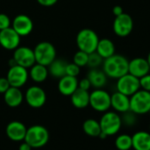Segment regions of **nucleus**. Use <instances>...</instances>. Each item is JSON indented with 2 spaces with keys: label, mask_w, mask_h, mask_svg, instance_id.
Instances as JSON below:
<instances>
[{
  "label": "nucleus",
  "mask_w": 150,
  "mask_h": 150,
  "mask_svg": "<svg viewBox=\"0 0 150 150\" xmlns=\"http://www.w3.org/2000/svg\"><path fill=\"white\" fill-rule=\"evenodd\" d=\"M128 59L119 54H114L103 59V71L108 78L117 80L123 75L128 73Z\"/></svg>",
  "instance_id": "f257e3e1"
},
{
  "label": "nucleus",
  "mask_w": 150,
  "mask_h": 150,
  "mask_svg": "<svg viewBox=\"0 0 150 150\" xmlns=\"http://www.w3.org/2000/svg\"><path fill=\"white\" fill-rule=\"evenodd\" d=\"M49 139L50 133L48 130L41 125H35L27 129L24 141L32 148H40L48 143Z\"/></svg>",
  "instance_id": "f03ea898"
},
{
  "label": "nucleus",
  "mask_w": 150,
  "mask_h": 150,
  "mask_svg": "<svg viewBox=\"0 0 150 150\" xmlns=\"http://www.w3.org/2000/svg\"><path fill=\"white\" fill-rule=\"evenodd\" d=\"M99 40L98 35L93 29L83 28L77 34L76 44L80 50L90 54L96 51Z\"/></svg>",
  "instance_id": "7ed1b4c3"
},
{
  "label": "nucleus",
  "mask_w": 150,
  "mask_h": 150,
  "mask_svg": "<svg viewBox=\"0 0 150 150\" xmlns=\"http://www.w3.org/2000/svg\"><path fill=\"white\" fill-rule=\"evenodd\" d=\"M130 110L137 115L150 112V92L139 89L130 96Z\"/></svg>",
  "instance_id": "20e7f679"
},
{
  "label": "nucleus",
  "mask_w": 150,
  "mask_h": 150,
  "mask_svg": "<svg viewBox=\"0 0 150 150\" xmlns=\"http://www.w3.org/2000/svg\"><path fill=\"white\" fill-rule=\"evenodd\" d=\"M99 123L102 132L105 133L107 136L117 134L122 126L121 116H119V114L116 111L103 112Z\"/></svg>",
  "instance_id": "39448f33"
},
{
  "label": "nucleus",
  "mask_w": 150,
  "mask_h": 150,
  "mask_svg": "<svg viewBox=\"0 0 150 150\" xmlns=\"http://www.w3.org/2000/svg\"><path fill=\"white\" fill-rule=\"evenodd\" d=\"M35 63L48 66L56 57L57 50L50 42H41L34 49Z\"/></svg>",
  "instance_id": "423d86ee"
},
{
  "label": "nucleus",
  "mask_w": 150,
  "mask_h": 150,
  "mask_svg": "<svg viewBox=\"0 0 150 150\" xmlns=\"http://www.w3.org/2000/svg\"><path fill=\"white\" fill-rule=\"evenodd\" d=\"M89 105L96 111H108L110 108V95L103 88H96L89 94Z\"/></svg>",
  "instance_id": "0eeeda50"
},
{
  "label": "nucleus",
  "mask_w": 150,
  "mask_h": 150,
  "mask_svg": "<svg viewBox=\"0 0 150 150\" xmlns=\"http://www.w3.org/2000/svg\"><path fill=\"white\" fill-rule=\"evenodd\" d=\"M116 88L117 91L127 96H131L139 89H140L139 81L138 78L134 77L133 75L126 73L117 80Z\"/></svg>",
  "instance_id": "6e6552de"
},
{
  "label": "nucleus",
  "mask_w": 150,
  "mask_h": 150,
  "mask_svg": "<svg viewBox=\"0 0 150 150\" xmlns=\"http://www.w3.org/2000/svg\"><path fill=\"white\" fill-rule=\"evenodd\" d=\"M28 77L29 75L28 69L16 64H13L10 67L6 75L10 86L19 88H21L27 83Z\"/></svg>",
  "instance_id": "1a4fd4ad"
},
{
  "label": "nucleus",
  "mask_w": 150,
  "mask_h": 150,
  "mask_svg": "<svg viewBox=\"0 0 150 150\" xmlns=\"http://www.w3.org/2000/svg\"><path fill=\"white\" fill-rule=\"evenodd\" d=\"M133 29V20L128 13L116 16L113 21V31L119 37L128 36Z\"/></svg>",
  "instance_id": "9d476101"
},
{
  "label": "nucleus",
  "mask_w": 150,
  "mask_h": 150,
  "mask_svg": "<svg viewBox=\"0 0 150 150\" xmlns=\"http://www.w3.org/2000/svg\"><path fill=\"white\" fill-rule=\"evenodd\" d=\"M24 99L27 103L35 109L42 107L47 100L45 91L39 86H32L28 88L24 95Z\"/></svg>",
  "instance_id": "9b49d317"
},
{
  "label": "nucleus",
  "mask_w": 150,
  "mask_h": 150,
  "mask_svg": "<svg viewBox=\"0 0 150 150\" xmlns=\"http://www.w3.org/2000/svg\"><path fill=\"white\" fill-rule=\"evenodd\" d=\"M13 60L14 64H19L25 68H30L35 64L34 50L27 46H19L14 50Z\"/></svg>",
  "instance_id": "f8f14e48"
},
{
  "label": "nucleus",
  "mask_w": 150,
  "mask_h": 150,
  "mask_svg": "<svg viewBox=\"0 0 150 150\" xmlns=\"http://www.w3.org/2000/svg\"><path fill=\"white\" fill-rule=\"evenodd\" d=\"M21 38L12 27L0 30V45L6 50H14L18 48L21 43Z\"/></svg>",
  "instance_id": "ddd939ff"
},
{
  "label": "nucleus",
  "mask_w": 150,
  "mask_h": 150,
  "mask_svg": "<svg viewBox=\"0 0 150 150\" xmlns=\"http://www.w3.org/2000/svg\"><path fill=\"white\" fill-rule=\"evenodd\" d=\"M12 28L21 37H22L31 34L34 28V23L28 15L19 14L12 21Z\"/></svg>",
  "instance_id": "4468645a"
},
{
  "label": "nucleus",
  "mask_w": 150,
  "mask_h": 150,
  "mask_svg": "<svg viewBox=\"0 0 150 150\" xmlns=\"http://www.w3.org/2000/svg\"><path fill=\"white\" fill-rule=\"evenodd\" d=\"M150 72V67L145 57H134L129 61L128 73L139 79L144 75Z\"/></svg>",
  "instance_id": "2eb2a0df"
},
{
  "label": "nucleus",
  "mask_w": 150,
  "mask_h": 150,
  "mask_svg": "<svg viewBox=\"0 0 150 150\" xmlns=\"http://www.w3.org/2000/svg\"><path fill=\"white\" fill-rule=\"evenodd\" d=\"M27 127L25 125L20 121L10 122L6 129V135L13 141H22L25 139Z\"/></svg>",
  "instance_id": "dca6fc26"
},
{
  "label": "nucleus",
  "mask_w": 150,
  "mask_h": 150,
  "mask_svg": "<svg viewBox=\"0 0 150 150\" xmlns=\"http://www.w3.org/2000/svg\"><path fill=\"white\" fill-rule=\"evenodd\" d=\"M110 108L117 113H124L130 110V96L118 91L110 95Z\"/></svg>",
  "instance_id": "f3484780"
},
{
  "label": "nucleus",
  "mask_w": 150,
  "mask_h": 150,
  "mask_svg": "<svg viewBox=\"0 0 150 150\" xmlns=\"http://www.w3.org/2000/svg\"><path fill=\"white\" fill-rule=\"evenodd\" d=\"M79 81L77 77L64 75L59 79L57 88L61 95L64 96H71V95L78 88Z\"/></svg>",
  "instance_id": "a211bd4d"
},
{
  "label": "nucleus",
  "mask_w": 150,
  "mask_h": 150,
  "mask_svg": "<svg viewBox=\"0 0 150 150\" xmlns=\"http://www.w3.org/2000/svg\"><path fill=\"white\" fill-rule=\"evenodd\" d=\"M4 100L6 105H8L9 107L16 108L22 103L24 100V95L21 92V88L10 87L4 93Z\"/></svg>",
  "instance_id": "6ab92c4d"
},
{
  "label": "nucleus",
  "mask_w": 150,
  "mask_h": 150,
  "mask_svg": "<svg viewBox=\"0 0 150 150\" xmlns=\"http://www.w3.org/2000/svg\"><path fill=\"white\" fill-rule=\"evenodd\" d=\"M132 148L134 150H150V132L139 131L132 136Z\"/></svg>",
  "instance_id": "aec40b11"
},
{
  "label": "nucleus",
  "mask_w": 150,
  "mask_h": 150,
  "mask_svg": "<svg viewBox=\"0 0 150 150\" xmlns=\"http://www.w3.org/2000/svg\"><path fill=\"white\" fill-rule=\"evenodd\" d=\"M71 104L77 109H84L89 105V93L78 88L71 95Z\"/></svg>",
  "instance_id": "412c9836"
},
{
  "label": "nucleus",
  "mask_w": 150,
  "mask_h": 150,
  "mask_svg": "<svg viewBox=\"0 0 150 150\" xmlns=\"http://www.w3.org/2000/svg\"><path fill=\"white\" fill-rule=\"evenodd\" d=\"M90 83L91 87H94L95 88H103L107 84L108 77L104 73L103 70H100L99 68H93L89 71L87 77Z\"/></svg>",
  "instance_id": "4be33fe9"
},
{
  "label": "nucleus",
  "mask_w": 150,
  "mask_h": 150,
  "mask_svg": "<svg viewBox=\"0 0 150 150\" xmlns=\"http://www.w3.org/2000/svg\"><path fill=\"white\" fill-rule=\"evenodd\" d=\"M28 75L33 81H35L36 83H42V82L45 81L49 76L48 67L35 63V64H33L30 67Z\"/></svg>",
  "instance_id": "5701e85b"
},
{
  "label": "nucleus",
  "mask_w": 150,
  "mask_h": 150,
  "mask_svg": "<svg viewBox=\"0 0 150 150\" xmlns=\"http://www.w3.org/2000/svg\"><path fill=\"white\" fill-rule=\"evenodd\" d=\"M68 62L61 58H55L47 67L49 74H50L52 77L60 79L65 75V68Z\"/></svg>",
  "instance_id": "b1692460"
},
{
  "label": "nucleus",
  "mask_w": 150,
  "mask_h": 150,
  "mask_svg": "<svg viewBox=\"0 0 150 150\" xmlns=\"http://www.w3.org/2000/svg\"><path fill=\"white\" fill-rule=\"evenodd\" d=\"M115 50H116L115 44L113 43V42L111 40H110L108 38H103V39L99 40L96 50V51L103 59L114 55Z\"/></svg>",
  "instance_id": "393cba45"
},
{
  "label": "nucleus",
  "mask_w": 150,
  "mask_h": 150,
  "mask_svg": "<svg viewBox=\"0 0 150 150\" xmlns=\"http://www.w3.org/2000/svg\"><path fill=\"white\" fill-rule=\"evenodd\" d=\"M82 129L87 135L91 137H98L102 132L99 121L93 118L87 119L82 125Z\"/></svg>",
  "instance_id": "a878e982"
},
{
  "label": "nucleus",
  "mask_w": 150,
  "mask_h": 150,
  "mask_svg": "<svg viewBox=\"0 0 150 150\" xmlns=\"http://www.w3.org/2000/svg\"><path fill=\"white\" fill-rule=\"evenodd\" d=\"M115 146L117 150H130L132 145V136L128 134H120L115 139Z\"/></svg>",
  "instance_id": "bb28decb"
},
{
  "label": "nucleus",
  "mask_w": 150,
  "mask_h": 150,
  "mask_svg": "<svg viewBox=\"0 0 150 150\" xmlns=\"http://www.w3.org/2000/svg\"><path fill=\"white\" fill-rule=\"evenodd\" d=\"M103 58L96 51H94V52L88 54V59L87 65L90 69L99 68V66L103 64Z\"/></svg>",
  "instance_id": "cd10ccee"
},
{
  "label": "nucleus",
  "mask_w": 150,
  "mask_h": 150,
  "mask_svg": "<svg viewBox=\"0 0 150 150\" xmlns=\"http://www.w3.org/2000/svg\"><path fill=\"white\" fill-rule=\"evenodd\" d=\"M88 54L80 50L73 56V63L80 67L86 66L88 64Z\"/></svg>",
  "instance_id": "c85d7f7f"
},
{
  "label": "nucleus",
  "mask_w": 150,
  "mask_h": 150,
  "mask_svg": "<svg viewBox=\"0 0 150 150\" xmlns=\"http://www.w3.org/2000/svg\"><path fill=\"white\" fill-rule=\"evenodd\" d=\"M122 114H123L122 117H121L122 125L124 124L126 126H133L136 124V122H137V114L133 113L130 110L128 111H125V112L122 113Z\"/></svg>",
  "instance_id": "c756f323"
},
{
  "label": "nucleus",
  "mask_w": 150,
  "mask_h": 150,
  "mask_svg": "<svg viewBox=\"0 0 150 150\" xmlns=\"http://www.w3.org/2000/svg\"><path fill=\"white\" fill-rule=\"evenodd\" d=\"M81 72V67L72 63H67L65 68V75L72 77H77Z\"/></svg>",
  "instance_id": "7c9ffc66"
},
{
  "label": "nucleus",
  "mask_w": 150,
  "mask_h": 150,
  "mask_svg": "<svg viewBox=\"0 0 150 150\" xmlns=\"http://www.w3.org/2000/svg\"><path fill=\"white\" fill-rule=\"evenodd\" d=\"M140 89L150 92V72L139 79Z\"/></svg>",
  "instance_id": "2f4dec72"
},
{
  "label": "nucleus",
  "mask_w": 150,
  "mask_h": 150,
  "mask_svg": "<svg viewBox=\"0 0 150 150\" xmlns=\"http://www.w3.org/2000/svg\"><path fill=\"white\" fill-rule=\"evenodd\" d=\"M12 25V21L8 15L6 13H0V30L10 28Z\"/></svg>",
  "instance_id": "473e14b6"
},
{
  "label": "nucleus",
  "mask_w": 150,
  "mask_h": 150,
  "mask_svg": "<svg viewBox=\"0 0 150 150\" xmlns=\"http://www.w3.org/2000/svg\"><path fill=\"white\" fill-rule=\"evenodd\" d=\"M10 83L6 77H0V94H3L10 88Z\"/></svg>",
  "instance_id": "72a5a7b5"
},
{
  "label": "nucleus",
  "mask_w": 150,
  "mask_h": 150,
  "mask_svg": "<svg viewBox=\"0 0 150 150\" xmlns=\"http://www.w3.org/2000/svg\"><path fill=\"white\" fill-rule=\"evenodd\" d=\"M78 88L83 89V90H88L91 88V83L89 81V80L88 78H83L81 79L80 81H79V84H78Z\"/></svg>",
  "instance_id": "f704fd0d"
},
{
  "label": "nucleus",
  "mask_w": 150,
  "mask_h": 150,
  "mask_svg": "<svg viewBox=\"0 0 150 150\" xmlns=\"http://www.w3.org/2000/svg\"><path fill=\"white\" fill-rule=\"evenodd\" d=\"M39 5L45 6V7H50L57 3L58 0H36Z\"/></svg>",
  "instance_id": "c9c22d12"
},
{
  "label": "nucleus",
  "mask_w": 150,
  "mask_h": 150,
  "mask_svg": "<svg viewBox=\"0 0 150 150\" xmlns=\"http://www.w3.org/2000/svg\"><path fill=\"white\" fill-rule=\"evenodd\" d=\"M112 13H113V14H114L115 17H116V16H118V15L122 14V13H124V11H123V8H122L120 6H116L113 7Z\"/></svg>",
  "instance_id": "e433bc0d"
},
{
  "label": "nucleus",
  "mask_w": 150,
  "mask_h": 150,
  "mask_svg": "<svg viewBox=\"0 0 150 150\" xmlns=\"http://www.w3.org/2000/svg\"><path fill=\"white\" fill-rule=\"evenodd\" d=\"M31 149H32V147L26 141L22 142L19 146V150H31Z\"/></svg>",
  "instance_id": "4c0bfd02"
},
{
  "label": "nucleus",
  "mask_w": 150,
  "mask_h": 150,
  "mask_svg": "<svg viewBox=\"0 0 150 150\" xmlns=\"http://www.w3.org/2000/svg\"><path fill=\"white\" fill-rule=\"evenodd\" d=\"M146 60H147V63H148V64H149V67H150V51H149V53H148V55H147Z\"/></svg>",
  "instance_id": "58836bf2"
},
{
  "label": "nucleus",
  "mask_w": 150,
  "mask_h": 150,
  "mask_svg": "<svg viewBox=\"0 0 150 150\" xmlns=\"http://www.w3.org/2000/svg\"><path fill=\"white\" fill-rule=\"evenodd\" d=\"M149 132H150V123H149Z\"/></svg>",
  "instance_id": "ea45409f"
}]
</instances>
